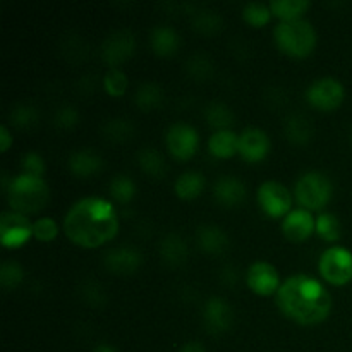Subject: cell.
I'll use <instances>...</instances> for the list:
<instances>
[{
    "instance_id": "1",
    "label": "cell",
    "mask_w": 352,
    "mask_h": 352,
    "mask_svg": "<svg viewBox=\"0 0 352 352\" xmlns=\"http://www.w3.org/2000/svg\"><path fill=\"white\" fill-rule=\"evenodd\" d=\"M62 229L78 246L96 248L116 236L119 220L112 203L98 196H85L69 206Z\"/></svg>"
},
{
    "instance_id": "2",
    "label": "cell",
    "mask_w": 352,
    "mask_h": 352,
    "mask_svg": "<svg viewBox=\"0 0 352 352\" xmlns=\"http://www.w3.org/2000/svg\"><path fill=\"white\" fill-rule=\"evenodd\" d=\"M280 311L301 325L323 322L332 309V296L320 280L308 274L285 278L275 294Z\"/></svg>"
},
{
    "instance_id": "3",
    "label": "cell",
    "mask_w": 352,
    "mask_h": 352,
    "mask_svg": "<svg viewBox=\"0 0 352 352\" xmlns=\"http://www.w3.org/2000/svg\"><path fill=\"white\" fill-rule=\"evenodd\" d=\"M6 195L10 210L23 215L40 212L50 198V191L43 179L23 172L10 179Z\"/></svg>"
},
{
    "instance_id": "4",
    "label": "cell",
    "mask_w": 352,
    "mask_h": 352,
    "mask_svg": "<svg viewBox=\"0 0 352 352\" xmlns=\"http://www.w3.org/2000/svg\"><path fill=\"white\" fill-rule=\"evenodd\" d=\"M274 40L291 57H308L316 47V31L305 17L280 21L274 28Z\"/></svg>"
},
{
    "instance_id": "5",
    "label": "cell",
    "mask_w": 352,
    "mask_h": 352,
    "mask_svg": "<svg viewBox=\"0 0 352 352\" xmlns=\"http://www.w3.org/2000/svg\"><path fill=\"white\" fill-rule=\"evenodd\" d=\"M333 186L329 175L320 170H308L296 181L294 195L301 208L322 210L332 198Z\"/></svg>"
},
{
    "instance_id": "6",
    "label": "cell",
    "mask_w": 352,
    "mask_h": 352,
    "mask_svg": "<svg viewBox=\"0 0 352 352\" xmlns=\"http://www.w3.org/2000/svg\"><path fill=\"white\" fill-rule=\"evenodd\" d=\"M320 275L332 285L352 280V253L344 246H330L318 258Z\"/></svg>"
},
{
    "instance_id": "7",
    "label": "cell",
    "mask_w": 352,
    "mask_h": 352,
    "mask_svg": "<svg viewBox=\"0 0 352 352\" xmlns=\"http://www.w3.org/2000/svg\"><path fill=\"white\" fill-rule=\"evenodd\" d=\"M344 96H346L344 85L332 76L315 79L306 89V100L309 105L320 110L337 109L344 102Z\"/></svg>"
},
{
    "instance_id": "8",
    "label": "cell",
    "mask_w": 352,
    "mask_h": 352,
    "mask_svg": "<svg viewBox=\"0 0 352 352\" xmlns=\"http://www.w3.org/2000/svg\"><path fill=\"white\" fill-rule=\"evenodd\" d=\"M136 50V36L127 28H119L113 30L105 36L100 47V55L105 64L110 67H117L119 64L131 58V55Z\"/></svg>"
},
{
    "instance_id": "9",
    "label": "cell",
    "mask_w": 352,
    "mask_h": 352,
    "mask_svg": "<svg viewBox=\"0 0 352 352\" xmlns=\"http://www.w3.org/2000/svg\"><path fill=\"white\" fill-rule=\"evenodd\" d=\"M198 131L188 122H174L165 131V146L179 160H189L198 150Z\"/></svg>"
},
{
    "instance_id": "10",
    "label": "cell",
    "mask_w": 352,
    "mask_h": 352,
    "mask_svg": "<svg viewBox=\"0 0 352 352\" xmlns=\"http://www.w3.org/2000/svg\"><path fill=\"white\" fill-rule=\"evenodd\" d=\"M258 205L268 217H285L291 212L292 196L284 184L277 181L261 182L256 191Z\"/></svg>"
},
{
    "instance_id": "11",
    "label": "cell",
    "mask_w": 352,
    "mask_h": 352,
    "mask_svg": "<svg viewBox=\"0 0 352 352\" xmlns=\"http://www.w3.org/2000/svg\"><path fill=\"white\" fill-rule=\"evenodd\" d=\"M33 236V223L26 215L6 210L0 215V241L6 248L23 246Z\"/></svg>"
},
{
    "instance_id": "12",
    "label": "cell",
    "mask_w": 352,
    "mask_h": 352,
    "mask_svg": "<svg viewBox=\"0 0 352 352\" xmlns=\"http://www.w3.org/2000/svg\"><path fill=\"white\" fill-rule=\"evenodd\" d=\"M141 263H143V254L131 244H119L103 253V267L117 275L134 274Z\"/></svg>"
},
{
    "instance_id": "13",
    "label": "cell",
    "mask_w": 352,
    "mask_h": 352,
    "mask_svg": "<svg viewBox=\"0 0 352 352\" xmlns=\"http://www.w3.org/2000/svg\"><path fill=\"white\" fill-rule=\"evenodd\" d=\"M246 284L254 294L268 296L277 294L278 287H280V277H278L277 268L268 261H254L250 265L246 272Z\"/></svg>"
},
{
    "instance_id": "14",
    "label": "cell",
    "mask_w": 352,
    "mask_h": 352,
    "mask_svg": "<svg viewBox=\"0 0 352 352\" xmlns=\"http://www.w3.org/2000/svg\"><path fill=\"white\" fill-rule=\"evenodd\" d=\"M203 325L210 333H223L234 323V311L220 296H212L203 305Z\"/></svg>"
},
{
    "instance_id": "15",
    "label": "cell",
    "mask_w": 352,
    "mask_h": 352,
    "mask_svg": "<svg viewBox=\"0 0 352 352\" xmlns=\"http://www.w3.org/2000/svg\"><path fill=\"white\" fill-rule=\"evenodd\" d=\"M270 151V138L260 127H246L239 134L237 141V153L248 162H260Z\"/></svg>"
},
{
    "instance_id": "16",
    "label": "cell",
    "mask_w": 352,
    "mask_h": 352,
    "mask_svg": "<svg viewBox=\"0 0 352 352\" xmlns=\"http://www.w3.org/2000/svg\"><path fill=\"white\" fill-rule=\"evenodd\" d=\"M316 230V219L306 208H294L282 220V232L289 241H306Z\"/></svg>"
},
{
    "instance_id": "17",
    "label": "cell",
    "mask_w": 352,
    "mask_h": 352,
    "mask_svg": "<svg viewBox=\"0 0 352 352\" xmlns=\"http://www.w3.org/2000/svg\"><path fill=\"white\" fill-rule=\"evenodd\" d=\"M213 198L222 206H237L246 199V186L236 175H220L213 182Z\"/></svg>"
},
{
    "instance_id": "18",
    "label": "cell",
    "mask_w": 352,
    "mask_h": 352,
    "mask_svg": "<svg viewBox=\"0 0 352 352\" xmlns=\"http://www.w3.org/2000/svg\"><path fill=\"white\" fill-rule=\"evenodd\" d=\"M196 244L208 254H222L229 248V237L215 223H203L196 230Z\"/></svg>"
},
{
    "instance_id": "19",
    "label": "cell",
    "mask_w": 352,
    "mask_h": 352,
    "mask_svg": "<svg viewBox=\"0 0 352 352\" xmlns=\"http://www.w3.org/2000/svg\"><path fill=\"white\" fill-rule=\"evenodd\" d=\"M158 253H160L162 261L168 267H181L188 260V244H186L184 237L179 236L177 232L165 234L158 244Z\"/></svg>"
},
{
    "instance_id": "20",
    "label": "cell",
    "mask_w": 352,
    "mask_h": 352,
    "mask_svg": "<svg viewBox=\"0 0 352 352\" xmlns=\"http://www.w3.org/2000/svg\"><path fill=\"white\" fill-rule=\"evenodd\" d=\"M67 167L74 175H79V177H89V175L102 170L103 160L95 150H91V148H79V150H74L69 155Z\"/></svg>"
},
{
    "instance_id": "21",
    "label": "cell",
    "mask_w": 352,
    "mask_h": 352,
    "mask_svg": "<svg viewBox=\"0 0 352 352\" xmlns=\"http://www.w3.org/2000/svg\"><path fill=\"white\" fill-rule=\"evenodd\" d=\"M181 45L179 33L168 24H157L150 31V47L160 57H170Z\"/></svg>"
},
{
    "instance_id": "22",
    "label": "cell",
    "mask_w": 352,
    "mask_h": 352,
    "mask_svg": "<svg viewBox=\"0 0 352 352\" xmlns=\"http://www.w3.org/2000/svg\"><path fill=\"white\" fill-rule=\"evenodd\" d=\"M205 175L198 170H186L177 175L174 181V191L179 198L192 199L198 198L205 189Z\"/></svg>"
},
{
    "instance_id": "23",
    "label": "cell",
    "mask_w": 352,
    "mask_h": 352,
    "mask_svg": "<svg viewBox=\"0 0 352 352\" xmlns=\"http://www.w3.org/2000/svg\"><path fill=\"white\" fill-rule=\"evenodd\" d=\"M284 133L291 143L294 144H306L313 138V126L311 120L302 113H291L285 119Z\"/></svg>"
},
{
    "instance_id": "24",
    "label": "cell",
    "mask_w": 352,
    "mask_h": 352,
    "mask_svg": "<svg viewBox=\"0 0 352 352\" xmlns=\"http://www.w3.org/2000/svg\"><path fill=\"white\" fill-rule=\"evenodd\" d=\"M237 141L239 134L234 133L232 129L215 131L208 138V151L217 158H229L237 153Z\"/></svg>"
},
{
    "instance_id": "25",
    "label": "cell",
    "mask_w": 352,
    "mask_h": 352,
    "mask_svg": "<svg viewBox=\"0 0 352 352\" xmlns=\"http://www.w3.org/2000/svg\"><path fill=\"white\" fill-rule=\"evenodd\" d=\"M133 100L141 110L148 112V110H153L162 105V102H164V89H162L158 82L143 81L134 89Z\"/></svg>"
},
{
    "instance_id": "26",
    "label": "cell",
    "mask_w": 352,
    "mask_h": 352,
    "mask_svg": "<svg viewBox=\"0 0 352 352\" xmlns=\"http://www.w3.org/2000/svg\"><path fill=\"white\" fill-rule=\"evenodd\" d=\"M138 164H140L141 170L144 174L151 175V177L160 179L167 172V162L165 157L157 150V148L144 146L138 151Z\"/></svg>"
},
{
    "instance_id": "27",
    "label": "cell",
    "mask_w": 352,
    "mask_h": 352,
    "mask_svg": "<svg viewBox=\"0 0 352 352\" xmlns=\"http://www.w3.org/2000/svg\"><path fill=\"white\" fill-rule=\"evenodd\" d=\"M205 119L206 122L212 127H217V131L220 129H230V126L236 120L232 109H230L227 103L219 102V100H213L206 105L205 109Z\"/></svg>"
},
{
    "instance_id": "28",
    "label": "cell",
    "mask_w": 352,
    "mask_h": 352,
    "mask_svg": "<svg viewBox=\"0 0 352 352\" xmlns=\"http://www.w3.org/2000/svg\"><path fill=\"white\" fill-rule=\"evenodd\" d=\"M134 131H136V127H134L133 120L126 119V117H112L102 126L103 136L109 141H113V143L129 141L133 138Z\"/></svg>"
},
{
    "instance_id": "29",
    "label": "cell",
    "mask_w": 352,
    "mask_h": 352,
    "mask_svg": "<svg viewBox=\"0 0 352 352\" xmlns=\"http://www.w3.org/2000/svg\"><path fill=\"white\" fill-rule=\"evenodd\" d=\"M38 119H40V110L30 102L16 103L9 112L10 124L17 129H30L38 122Z\"/></svg>"
},
{
    "instance_id": "30",
    "label": "cell",
    "mask_w": 352,
    "mask_h": 352,
    "mask_svg": "<svg viewBox=\"0 0 352 352\" xmlns=\"http://www.w3.org/2000/svg\"><path fill=\"white\" fill-rule=\"evenodd\" d=\"M184 67L186 72L192 79H196V81H205V79H208L213 74L215 65H213V60L210 58L208 54H205V52H196V54L189 55Z\"/></svg>"
},
{
    "instance_id": "31",
    "label": "cell",
    "mask_w": 352,
    "mask_h": 352,
    "mask_svg": "<svg viewBox=\"0 0 352 352\" xmlns=\"http://www.w3.org/2000/svg\"><path fill=\"white\" fill-rule=\"evenodd\" d=\"M309 0H272V14L280 17L282 21L299 19L308 10Z\"/></svg>"
},
{
    "instance_id": "32",
    "label": "cell",
    "mask_w": 352,
    "mask_h": 352,
    "mask_svg": "<svg viewBox=\"0 0 352 352\" xmlns=\"http://www.w3.org/2000/svg\"><path fill=\"white\" fill-rule=\"evenodd\" d=\"M222 16L213 9H199L192 14V26L199 33H217L219 30H222Z\"/></svg>"
},
{
    "instance_id": "33",
    "label": "cell",
    "mask_w": 352,
    "mask_h": 352,
    "mask_svg": "<svg viewBox=\"0 0 352 352\" xmlns=\"http://www.w3.org/2000/svg\"><path fill=\"white\" fill-rule=\"evenodd\" d=\"M110 196L119 203H129L136 195V184L126 174H117L110 179L109 184Z\"/></svg>"
},
{
    "instance_id": "34",
    "label": "cell",
    "mask_w": 352,
    "mask_h": 352,
    "mask_svg": "<svg viewBox=\"0 0 352 352\" xmlns=\"http://www.w3.org/2000/svg\"><path fill=\"white\" fill-rule=\"evenodd\" d=\"M316 234L325 241H337L342 234L340 220L333 213L323 212L316 217Z\"/></svg>"
},
{
    "instance_id": "35",
    "label": "cell",
    "mask_w": 352,
    "mask_h": 352,
    "mask_svg": "<svg viewBox=\"0 0 352 352\" xmlns=\"http://www.w3.org/2000/svg\"><path fill=\"white\" fill-rule=\"evenodd\" d=\"M24 270L16 260H6L0 265V285L6 291L16 289L23 282Z\"/></svg>"
},
{
    "instance_id": "36",
    "label": "cell",
    "mask_w": 352,
    "mask_h": 352,
    "mask_svg": "<svg viewBox=\"0 0 352 352\" xmlns=\"http://www.w3.org/2000/svg\"><path fill=\"white\" fill-rule=\"evenodd\" d=\"M274 16L270 9V3L263 2H248L243 6V19L253 26H261L270 21Z\"/></svg>"
},
{
    "instance_id": "37",
    "label": "cell",
    "mask_w": 352,
    "mask_h": 352,
    "mask_svg": "<svg viewBox=\"0 0 352 352\" xmlns=\"http://www.w3.org/2000/svg\"><path fill=\"white\" fill-rule=\"evenodd\" d=\"M103 88L110 96L124 95L127 88V76L126 72L120 71L119 67H110L103 74Z\"/></svg>"
},
{
    "instance_id": "38",
    "label": "cell",
    "mask_w": 352,
    "mask_h": 352,
    "mask_svg": "<svg viewBox=\"0 0 352 352\" xmlns=\"http://www.w3.org/2000/svg\"><path fill=\"white\" fill-rule=\"evenodd\" d=\"M79 122V112L72 105H60L54 112V124L60 129H72Z\"/></svg>"
},
{
    "instance_id": "39",
    "label": "cell",
    "mask_w": 352,
    "mask_h": 352,
    "mask_svg": "<svg viewBox=\"0 0 352 352\" xmlns=\"http://www.w3.org/2000/svg\"><path fill=\"white\" fill-rule=\"evenodd\" d=\"M79 292H81V298L91 306L103 305V302H105V299H107V294H105V291H103V287L98 284V282H95V280L82 282Z\"/></svg>"
},
{
    "instance_id": "40",
    "label": "cell",
    "mask_w": 352,
    "mask_h": 352,
    "mask_svg": "<svg viewBox=\"0 0 352 352\" xmlns=\"http://www.w3.org/2000/svg\"><path fill=\"white\" fill-rule=\"evenodd\" d=\"M21 168H23V174L41 177V174L45 170L43 157L40 153H36V151H26V153L21 155Z\"/></svg>"
},
{
    "instance_id": "41",
    "label": "cell",
    "mask_w": 352,
    "mask_h": 352,
    "mask_svg": "<svg viewBox=\"0 0 352 352\" xmlns=\"http://www.w3.org/2000/svg\"><path fill=\"white\" fill-rule=\"evenodd\" d=\"M57 223L50 217H41L33 222V236L38 241H52L57 236Z\"/></svg>"
},
{
    "instance_id": "42",
    "label": "cell",
    "mask_w": 352,
    "mask_h": 352,
    "mask_svg": "<svg viewBox=\"0 0 352 352\" xmlns=\"http://www.w3.org/2000/svg\"><path fill=\"white\" fill-rule=\"evenodd\" d=\"M10 144H12V136L9 133V127L3 124V126H0V150L7 151Z\"/></svg>"
},
{
    "instance_id": "43",
    "label": "cell",
    "mask_w": 352,
    "mask_h": 352,
    "mask_svg": "<svg viewBox=\"0 0 352 352\" xmlns=\"http://www.w3.org/2000/svg\"><path fill=\"white\" fill-rule=\"evenodd\" d=\"M220 278H222L226 284H236L237 278H239V275H237V268L226 267L222 270V275H220Z\"/></svg>"
},
{
    "instance_id": "44",
    "label": "cell",
    "mask_w": 352,
    "mask_h": 352,
    "mask_svg": "<svg viewBox=\"0 0 352 352\" xmlns=\"http://www.w3.org/2000/svg\"><path fill=\"white\" fill-rule=\"evenodd\" d=\"M179 352H206V349L203 347L201 342H196V340H192V342H186Z\"/></svg>"
},
{
    "instance_id": "45",
    "label": "cell",
    "mask_w": 352,
    "mask_h": 352,
    "mask_svg": "<svg viewBox=\"0 0 352 352\" xmlns=\"http://www.w3.org/2000/svg\"><path fill=\"white\" fill-rule=\"evenodd\" d=\"M93 352H117L116 347H112L110 344H98V346L93 349Z\"/></svg>"
},
{
    "instance_id": "46",
    "label": "cell",
    "mask_w": 352,
    "mask_h": 352,
    "mask_svg": "<svg viewBox=\"0 0 352 352\" xmlns=\"http://www.w3.org/2000/svg\"><path fill=\"white\" fill-rule=\"evenodd\" d=\"M351 141H352V129H351Z\"/></svg>"
}]
</instances>
